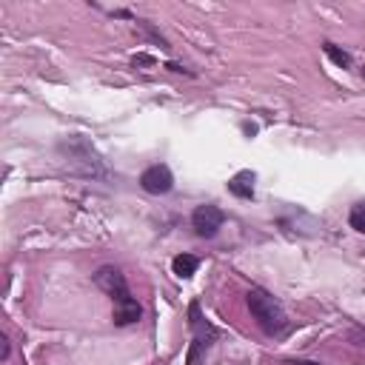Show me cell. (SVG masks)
Returning <instances> with one entry per match:
<instances>
[{
	"label": "cell",
	"instance_id": "cell-2",
	"mask_svg": "<svg viewBox=\"0 0 365 365\" xmlns=\"http://www.w3.org/2000/svg\"><path fill=\"white\" fill-rule=\"evenodd\" d=\"M57 152L63 155V160H69V166L75 171H80V175H86V177H100V180L109 177V168H106L103 157L95 152V146L86 137H80V135H72L66 140H60Z\"/></svg>",
	"mask_w": 365,
	"mask_h": 365
},
{
	"label": "cell",
	"instance_id": "cell-9",
	"mask_svg": "<svg viewBox=\"0 0 365 365\" xmlns=\"http://www.w3.org/2000/svg\"><path fill=\"white\" fill-rule=\"evenodd\" d=\"M200 268V260L195 254H177L175 260H171V271H175L177 277H183V280H188V277H195Z\"/></svg>",
	"mask_w": 365,
	"mask_h": 365
},
{
	"label": "cell",
	"instance_id": "cell-8",
	"mask_svg": "<svg viewBox=\"0 0 365 365\" xmlns=\"http://www.w3.org/2000/svg\"><path fill=\"white\" fill-rule=\"evenodd\" d=\"M228 191L240 200H254V175L251 171H240L234 180H228Z\"/></svg>",
	"mask_w": 365,
	"mask_h": 365
},
{
	"label": "cell",
	"instance_id": "cell-15",
	"mask_svg": "<svg viewBox=\"0 0 365 365\" xmlns=\"http://www.w3.org/2000/svg\"><path fill=\"white\" fill-rule=\"evenodd\" d=\"M283 365H319V362H311V359H286Z\"/></svg>",
	"mask_w": 365,
	"mask_h": 365
},
{
	"label": "cell",
	"instance_id": "cell-6",
	"mask_svg": "<svg viewBox=\"0 0 365 365\" xmlns=\"http://www.w3.org/2000/svg\"><path fill=\"white\" fill-rule=\"evenodd\" d=\"M95 286H97L103 294H109V297L115 299V303H120V299H126V297H132V294H128V283H126L123 271L115 268V266H103V268H97V274H95Z\"/></svg>",
	"mask_w": 365,
	"mask_h": 365
},
{
	"label": "cell",
	"instance_id": "cell-7",
	"mask_svg": "<svg viewBox=\"0 0 365 365\" xmlns=\"http://www.w3.org/2000/svg\"><path fill=\"white\" fill-rule=\"evenodd\" d=\"M140 317H143V306L135 297H126V299H120V303H115V314H112L115 326H120V328L135 326V323H140Z\"/></svg>",
	"mask_w": 365,
	"mask_h": 365
},
{
	"label": "cell",
	"instance_id": "cell-11",
	"mask_svg": "<svg viewBox=\"0 0 365 365\" xmlns=\"http://www.w3.org/2000/svg\"><path fill=\"white\" fill-rule=\"evenodd\" d=\"M348 226L359 234H365V203H354L348 211Z\"/></svg>",
	"mask_w": 365,
	"mask_h": 365
},
{
	"label": "cell",
	"instance_id": "cell-10",
	"mask_svg": "<svg viewBox=\"0 0 365 365\" xmlns=\"http://www.w3.org/2000/svg\"><path fill=\"white\" fill-rule=\"evenodd\" d=\"M323 52H326V55L337 63L339 69H351V66H354V57H351L346 49H339L337 43H331V40H326V43H323Z\"/></svg>",
	"mask_w": 365,
	"mask_h": 365
},
{
	"label": "cell",
	"instance_id": "cell-4",
	"mask_svg": "<svg viewBox=\"0 0 365 365\" xmlns=\"http://www.w3.org/2000/svg\"><path fill=\"white\" fill-rule=\"evenodd\" d=\"M223 223H226V211L217 208V206H211V203L197 206L195 214H191V228H195V234L203 237V240H211L214 234L223 228Z\"/></svg>",
	"mask_w": 365,
	"mask_h": 365
},
{
	"label": "cell",
	"instance_id": "cell-13",
	"mask_svg": "<svg viewBox=\"0 0 365 365\" xmlns=\"http://www.w3.org/2000/svg\"><path fill=\"white\" fill-rule=\"evenodd\" d=\"M155 63H157L155 57H148V55H137V57H135V69H137V66H155Z\"/></svg>",
	"mask_w": 365,
	"mask_h": 365
},
{
	"label": "cell",
	"instance_id": "cell-5",
	"mask_svg": "<svg viewBox=\"0 0 365 365\" xmlns=\"http://www.w3.org/2000/svg\"><path fill=\"white\" fill-rule=\"evenodd\" d=\"M140 188L146 195H157V197L168 195V191L175 188V175H171V168L166 163H155L140 175Z\"/></svg>",
	"mask_w": 365,
	"mask_h": 365
},
{
	"label": "cell",
	"instance_id": "cell-1",
	"mask_svg": "<svg viewBox=\"0 0 365 365\" xmlns=\"http://www.w3.org/2000/svg\"><path fill=\"white\" fill-rule=\"evenodd\" d=\"M246 303H248V311L257 319V326H260L263 334H268V337H283L291 328V319H288L283 303L277 297H271L268 291L251 288L246 294Z\"/></svg>",
	"mask_w": 365,
	"mask_h": 365
},
{
	"label": "cell",
	"instance_id": "cell-12",
	"mask_svg": "<svg viewBox=\"0 0 365 365\" xmlns=\"http://www.w3.org/2000/svg\"><path fill=\"white\" fill-rule=\"evenodd\" d=\"M135 23H137V29H140L146 37H152L160 49H171V46H168V40H166V37H163V34H160V32H157L152 23H148V20H135Z\"/></svg>",
	"mask_w": 365,
	"mask_h": 365
},
{
	"label": "cell",
	"instance_id": "cell-16",
	"mask_svg": "<svg viewBox=\"0 0 365 365\" xmlns=\"http://www.w3.org/2000/svg\"><path fill=\"white\" fill-rule=\"evenodd\" d=\"M0 342H3V351H0V359H9V337H3Z\"/></svg>",
	"mask_w": 365,
	"mask_h": 365
},
{
	"label": "cell",
	"instance_id": "cell-14",
	"mask_svg": "<svg viewBox=\"0 0 365 365\" xmlns=\"http://www.w3.org/2000/svg\"><path fill=\"white\" fill-rule=\"evenodd\" d=\"M166 69H168V72H177V75H180V72H186V75H195V72H188V69H183V66H180V63H166Z\"/></svg>",
	"mask_w": 365,
	"mask_h": 365
},
{
	"label": "cell",
	"instance_id": "cell-3",
	"mask_svg": "<svg viewBox=\"0 0 365 365\" xmlns=\"http://www.w3.org/2000/svg\"><path fill=\"white\" fill-rule=\"evenodd\" d=\"M188 326H191V331H195V339H191V348H188V357H186V365H197L200 357L211 348V342L217 339V328H214L208 319L200 314V303H197V299L188 306Z\"/></svg>",
	"mask_w": 365,
	"mask_h": 365
}]
</instances>
